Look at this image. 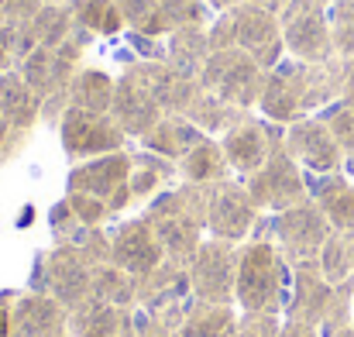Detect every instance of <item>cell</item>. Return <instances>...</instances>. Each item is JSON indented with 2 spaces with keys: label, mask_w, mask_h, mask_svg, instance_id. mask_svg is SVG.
<instances>
[{
  "label": "cell",
  "mask_w": 354,
  "mask_h": 337,
  "mask_svg": "<svg viewBox=\"0 0 354 337\" xmlns=\"http://www.w3.org/2000/svg\"><path fill=\"white\" fill-rule=\"evenodd\" d=\"M334 90H341V76L327 62H303V59H282L275 69L265 73V86L258 97V111L265 120L292 124L299 117H310L324 107Z\"/></svg>",
  "instance_id": "6da1fadb"
},
{
  "label": "cell",
  "mask_w": 354,
  "mask_h": 337,
  "mask_svg": "<svg viewBox=\"0 0 354 337\" xmlns=\"http://www.w3.org/2000/svg\"><path fill=\"white\" fill-rule=\"evenodd\" d=\"M141 217L151 224L155 237L162 241L165 258L189 265V258L196 255V248L207 234V186L179 179L176 186H169L155 200H148Z\"/></svg>",
  "instance_id": "7a4b0ae2"
},
{
  "label": "cell",
  "mask_w": 354,
  "mask_h": 337,
  "mask_svg": "<svg viewBox=\"0 0 354 337\" xmlns=\"http://www.w3.org/2000/svg\"><path fill=\"white\" fill-rule=\"evenodd\" d=\"M292 265L272 241H244L237 255L234 303L241 313H272L282 317L289 303Z\"/></svg>",
  "instance_id": "3957f363"
},
{
  "label": "cell",
  "mask_w": 354,
  "mask_h": 337,
  "mask_svg": "<svg viewBox=\"0 0 354 337\" xmlns=\"http://www.w3.org/2000/svg\"><path fill=\"white\" fill-rule=\"evenodd\" d=\"M93 268H97V262H93L83 248H76V244H55V248L35 255V268H31V279H28V293L55 296V300L73 313L76 307H83V303L90 300Z\"/></svg>",
  "instance_id": "277c9868"
},
{
  "label": "cell",
  "mask_w": 354,
  "mask_h": 337,
  "mask_svg": "<svg viewBox=\"0 0 354 337\" xmlns=\"http://www.w3.org/2000/svg\"><path fill=\"white\" fill-rule=\"evenodd\" d=\"M244 190L261 214H282V210L310 200L306 169L286 152V141L272 148V155L265 158V165L258 172L244 176Z\"/></svg>",
  "instance_id": "5b68a950"
},
{
  "label": "cell",
  "mask_w": 354,
  "mask_h": 337,
  "mask_svg": "<svg viewBox=\"0 0 354 337\" xmlns=\"http://www.w3.org/2000/svg\"><path fill=\"white\" fill-rule=\"evenodd\" d=\"M193 307V286H189V265L165 258L155 272L138 279V310L151 320L179 331L186 313Z\"/></svg>",
  "instance_id": "8992f818"
},
{
  "label": "cell",
  "mask_w": 354,
  "mask_h": 337,
  "mask_svg": "<svg viewBox=\"0 0 354 337\" xmlns=\"http://www.w3.org/2000/svg\"><path fill=\"white\" fill-rule=\"evenodd\" d=\"M200 86L241 111H251V107H258V97L265 86V69L241 48H221V52H210V59L200 73Z\"/></svg>",
  "instance_id": "52a82bcc"
},
{
  "label": "cell",
  "mask_w": 354,
  "mask_h": 337,
  "mask_svg": "<svg viewBox=\"0 0 354 337\" xmlns=\"http://www.w3.org/2000/svg\"><path fill=\"white\" fill-rule=\"evenodd\" d=\"M330 234H334V227H330V221L324 217V210L313 200L268 217V237H272V244L282 251V258L289 265L317 262Z\"/></svg>",
  "instance_id": "ba28073f"
},
{
  "label": "cell",
  "mask_w": 354,
  "mask_h": 337,
  "mask_svg": "<svg viewBox=\"0 0 354 337\" xmlns=\"http://www.w3.org/2000/svg\"><path fill=\"white\" fill-rule=\"evenodd\" d=\"M279 28L286 52L303 62H327L334 55L327 0H289L279 10Z\"/></svg>",
  "instance_id": "9c48e42d"
},
{
  "label": "cell",
  "mask_w": 354,
  "mask_h": 337,
  "mask_svg": "<svg viewBox=\"0 0 354 337\" xmlns=\"http://www.w3.org/2000/svg\"><path fill=\"white\" fill-rule=\"evenodd\" d=\"M237 255H241V244H234V241H221V237H203L200 241L196 255L189 258L193 300L217 303V307H234Z\"/></svg>",
  "instance_id": "30bf717a"
},
{
  "label": "cell",
  "mask_w": 354,
  "mask_h": 337,
  "mask_svg": "<svg viewBox=\"0 0 354 337\" xmlns=\"http://www.w3.org/2000/svg\"><path fill=\"white\" fill-rule=\"evenodd\" d=\"M66 190L73 193H90L100 197L111 214H124L134 197H131V152H111L100 158H86V162H73L69 176H66Z\"/></svg>",
  "instance_id": "8fae6325"
},
{
  "label": "cell",
  "mask_w": 354,
  "mask_h": 337,
  "mask_svg": "<svg viewBox=\"0 0 354 337\" xmlns=\"http://www.w3.org/2000/svg\"><path fill=\"white\" fill-rule=\"evenodd\" d=\"M55 131H59L62 152L73 162H86V158L111 155V152H124L127 141H131L111 113H93L83 111V107H69L62 113Z\"/></svg>",
  "instance_id": "7c38bea8"
},
{
  "label": "cell",
  "mask_w": 354,
  "mask_h": 337,
  "mask_svg": "<svg viewBox=\"0 0 354 337\" xmlns=\"http://www.w3.org/2000/svg\"><path fill=\"white\" fill-rule=\"evenodd\" d=\"M258 207L251 203L244 179H224V183H210L207 186V234L221 237V241H248L251 227L258 221Z\"/></svg>",
  "instance_id": "4fadbf2b"
},
{
  "label": "cell",
  "mask_w": 354,
  "mask_h": 337,
  "mask_svg": "<svg viewBox=\"0 0 354 337\" xmlns=\"http://www.w3.org/2000/svg\"><path fill=\"white\" fill-rule=\"evenodd\" d=\"M217 141L224 148V158H227L231 172L244 179V176H251V172H258L265 165V158L272 155L275 145L286 141V124H275V120L248 113L237 127H231Z\"/></svg>",
  "instance_id": "5bb4252c"
},
{
  "label": "cell",
  "mask_w": 354,
  "mask_h": 337,
  "mask_svg": "<svg viewBox=\"0 0 354 337\" xmlns=\"http://www.w3.org/2000/svg\"><path fill=\"white\" fill-rule=\"evenodd\" d=\"M231 17H234V45L241 52H248L265 73L275 69L286 59V42H282L279 14L244 0V3H237L231 10Z\"/></svg>",
  "instance_id": "9a60e30c"
},
{
  "label": "cell",
  "mask_w": 354,
  "mask_h": 337,
  "mask_svg": "<svg viewBox=\"0 0 354 337\" xmlns=\"http://www.w3.org/2000/svg\"><path fill=\"white\" fill-rule=\"evenodd\" d=\"M111 117L120 124V131L134 141H141L162 117L165 111L158 107L155 93L148 90V83L138 76V69L127 62L120 69L118 83H114V104H111Z\"/></svg>",
  "instance_id": "2e32d148"
},
{
  "label": "cell",
  "mask_w": 354,
  "mask_h": 337,
  "mask_svg": "<svg viewBox=\"0 0 354 337\" xmlns=\"http://www.w3.org/2000/svg\"><path fill=\"white\" fill-rule=\"evenodd\" d=\"M111 230V262L124 268L134 279H145L148 272H155L165 262V248L155 237L151 224L145 217H131L120 224L107 227Z\"/></svg>",
  "instance_id": "e0dca14e"
},
{
  "label": "cell",
  "mask_w": 354,
  "mask_h": 337,
  "mask_svg": "<svg viewBox=\"0 0 354 337\" xmlns=\"http://www.w3.org/2000/svg\"><path fill=\"white\" fill-rule=\"evenodd\" d=\"M286 152L306 172H337L341 169V145L334 141L330 127L320 117H299L286 124Z\"/></svg>",
  "instance_id": "ac0fdd59"
},
{
  "label": "cell",
  "mask_w": 354,
  "mask_h": 337,
  "mask_svg": "<svg viewBox=\"0 0 354 337\" xmlns=\"http://www.w3.org/2000/svg\"><path fill=\"white\" fill-rule=\"evenodd\" d=\"M330 300H334V286L324 279L320 265L299 262L292 265V286H289V303H286L282 320H303V324L320 327L330 310Z\"/></svg>",
  "instance_id": "d6986e66"
},
{
  "label": "cell",
  "mask_w": 354,
  "mask_h": 337,
  "mask_svg": "<svg viewBox=\"0 0 354 337\" xmlns=\"http://www.w3.org/2000/svg\"><path fill=\"white\" fill-rule=\"evenodd\" d=\"M10 337H69V310L45 293H21L10 307Z\"/></svg>",
  "instance_id": "ffe728a7"
},
{
  "label": "cell",
  "mask_w": 354,
  "mask_h": 337,
  "mask_svg": "<svg viewBox=\"0 0 354 337\" xmlns=\"http://www.w3.org/2000/svg\"><path fill=\"white\" fill-rule=\"evenodd\" d=\"M310 200L324 210V217L337 234L354 237V183L337 172H306Z\"/></svg>",
  "instance_id": "44dd1931"
},
{
  "label": "cell",
  "mask_w": 354,
  "mask_h": 337,
  "mask_svg": "<svg viewBox=\"0 0 354 337\" xmlns=\"http://www.w3.org/2000/svg\"><path fill=\"white\" fill-rule=\"evenodd\" d=\"M131 66L148 83V90L155 93V100L165 111V117H183L186 107L193 104L196 90H200V80H186L176 69H169L165 62H141V59H134Z\"/></svg>",
  "instance_id": "7402d4cb"
},
{
  "label": "cell",
  "mask_w": 354,
  "mask_h": 337,
  "mask_svg": "<svg viewBox=\"0 0 354 337\" xmlns=\"http://www.w3.org/2000/svg\"><path fill=\"white\" fill-rule=\"evenodd\" d=\"M69 337H134V310L86 300L69 313Z\"/></svg>",
  "instance_id": "603a6c76"
},
{
  "label": "cell",
  "mask_w": 354,
  "mask_h": 337,
  "mask_svg": "<svg viewBox=\"0 0 354 337\" xmlns=\"http://www.w3.org/2000/svg\"><path fill=\"white\" fill-rule=\"evenodd\" d=\"M210 35L207 28H176L165 35V66L186 80H200L210 59Z\"/></svg>",
  "instance_id": "cb8c5ba5"
},
{
  "label": "cell",
  "mask_w": 354,
  "mask_h": 337,
  "mask_svg": "<svg viewBox=\"0 0 354 337\" xmlns=\"http://www.w3.org/2000/svg\"><path fill=\"white\" fill-rule=\"evenodd\" d=\"M176 183H179V165L172 158H162L148 148L131 152V197L134 200L148 203Z\"/></svg>",
  "instance_id": "d4e9b609"
},
{
  "label": "cell",
  "mask_w": 354,
  "mask_h": 337,
  "mask_svg": "<svg viewBox=\"0 0 354 337\" xmlns=\"http://www.w3.org/2000/svg\"><path fill=\"white\" fill-rule=\"evenodd\" d=\"M203 138H207V134H203L193 120H186V117H162L138 145L148 148V152H155V155H162V158L179 162V158H186Z\"/></svg>",
  "instance_id": "484cf974"
},
{
  "label": "cell",
  "mask_w": 354,
  "mask_h": 337,
  "mask_svg": "<svg viewBox=\"0 0 354 337\" xmlns=\"http://www.w3.org/2000/svg\"><path fill=\"white\" fill-rule=\"evenodd\" d=\"M0 113L17 131H31L41 120V100L35 97V90L24 83L17 69H7L0 76Z\"/></svg>",
  "instance_id": "4316f807"
},
{
  "label": "cell",
  "mask_w": 354,
  "mask_h": 337,
  "mask_svg": "<svg viewBox=\"0 0 354 337\" xmlns=\"http://www.w3.org/2000/svg\"><path fill=\"white\" fill-rule=\"evenodd\" d=\"M251 111H241L234 104H227V100H221V97H214V93H207L203 86L196 90V97H193V104L186 107V120H193L207 138H224L231 127H237L244 117Z\"/></svg>",
  "instance_id": "83f0119b"
},
{
  "label": "cell",
  "mask_w": 354,
  "mask_h": 337,
  "mask_svg": "<svg viewBox=\"0 0 354 337\" xmlns=\"http://www.w3.org/2000/svg\"><path fill=\"white\" fill-rule=\"evenodd\" d=\"M179 165V179L183 183H196V186H210V183H224L231 179V165L224 158V148L217 138H203L186 158L176 162Z\"/></svg>",
  "instance_id": "f1b7e54d"
},
{
  "label": "cell",
  "mask_w": 354,
  "mask_h": 337,
  "mask_svg": "<svg viewBox=\"0 0 354 337\" xmlns=\"http://www.w3.org/2000/svg\"><path fill=\"white\" fill-rule=\"evenodd\" d=\"M237 331H241V313L234 307L193 300V307L179 327V337H237Z\"/></svg>",
  "instance_id": "f546056e"
},
{
  "label": "cell",
  "mask_w": 354,
  "mask_h": 337,
  "mask_svg": "<svg viewBox=\"0 0 354 337\" xmlns=\"http://www.w3.org/2000/svg\"><path fill=\"white\" fill-rule=\"evenodd\" d=\"M114 83L118 76L97 69V66H83L69 86V107H83L93 113H111L114 104Z\"/></svg>",
  "instance_id": "4dcf8cb0"
},
{
  "label": "cell",
  "mask_w": 354,
  "mask_h": 337,
  "mask_svg": "<svg viewBox=\"0 0 354 337\" xmlns=\"http://www.w3.org/2000/svg\"><path fill=\"white\" fill-rule=\"evenodd\" d=\"M90 300L138 310V279L127 275L124 268H118L114 262H104V265L93 268V289H90Z\"/></svg>",
  "instance_id": "1f68e13d"
},
{
  "label": "cell",
  "mask_w": 354,
  "mask_h": 337,
  "mask_svg": "<svg viewBox=\"0 0 354 337\" xmlns=\"http://www.w3.org/2000/svg\"><path fill=\"white\" fill-rule=\"evenodd\" d=\"M69 10L73 21L97 38H118L124 31V17L114 0H69Z\"/></svg>",
  "instance_id": "d6a6232c"
},
{
  "label": "cell",
  "mask_w": 354,
  "mask_h": 337,
  "mask_svg": "<svg viewBox=\"0 0 354 337\" xmlns=\"http://www.w3.org/2000/svg\"><path fill=\"white\" fill-rule=\"evenodd\" d=\"M73 31H76V21H73L69 3H45L31 21V35L38 48H59Z\"/></svg>",
  "instance_id": "836d02e7"
},
{
  "label": "cell",
  "mask_w": 354,
  "mask_h": 337,
  "mask_svg": "<svg viewBox=\"0 0 354 337\" xmlns=\"http://www.w3.org/2000/svg\"><path fill=\"white\" fill-rule=\"evenodd\" d=\"M124 17V31H138V35H155L165 38L169 35V21L162 14L158 0H114Z\"/></svg>",
  "instance_id": "e575fe53"
},
{
  "label": "cell",
  "mask_w": 354,
  "mask_h": 337,
  "mask_svg": "<svg viewBox=\"0 0 354 337\" xmlns=\"http://www.w3.org/2000/svg\"><path fill=\"white\" fill-rule=\"evenodd\" d=\"M317 265H320V272H324V279H327L330 286L348 282V275H351V268H354L348 234H337V230H334V234L327 237V244H324V251H320Z\"/></svg>",
  "instance_id": "d590c367"
},
{
  "label": "cell",
  "mask_w": 354,
  "mask_h": 337,
  "mask_svg": "<svg viewBox=\"0 0 354 337\" xmlns=\"http://www.w3.org/2000/svg\"><path fill=\"white\" fill-rule=\"evenodd\" d=\"M162 14L169 21V31L176 28H210V21L217 17V10L207 0H158Z\"/></svg>",
  "instance_id": "8d00e7d4"
},
{
  "label": "cell",
  "mask_w": 354,
  "mask_h": 337,
  "mask_svg": "<svg viewBox=\"0 0 354 337\" xmlns=\"http://www.w3.org/2000/svg\"><path fill=\"white\" fill-rule=\"evenodd\" d=\"M327 21H330V38H334V52L354 59V0H330L327 7Z\"/></svg>",
  "instance_id": "74e56055"
},
{
  "label": "cell",
  "mask_w": 354,
  "mask_h": 337,
  "mask_svg": "<svg viewBox=\"0 0 354 337\" xmlns=\"http://www.w3.org/2000/svg\"><path fill=\"white\" fill-rule=\"evenodd\" d=\"M66 200H69L73 214L80 217V224H83V227H107L111 221H114L111 207H107L100 197H90V193H73V190H66Z\"/></svg>",
  "instance_id": "f35d334b"
},
{
  "label": "cell",
  "mask_w": 354,
  "mask_h": 337,
  "mask_svg": "<svg viewBox=\"0 0 354 337\" xmlns=\"http://www.w3.org/2000/svg\"><path fill=\"white\" fill-rule=\"evenodd\" d=\"M317 117L330 127V134H334V141L341 145V152H351L354 155V111L351 107H344V104L337 100V104L324 107Z\"/></svg>",
  "instance_id": "ab89813d"
},
{
  "label": "cell",
  "mask_w": 354,
  "mask_h": 337,
  "mask_svg": "<svg viewBox=\"0 0 354 337\" xmlns=\"http://www.w3.org/2000/svg\"><path fill=\"white\" fill-rule=\"evenodd\" d=\"M48 227H52V234H55V244H69L83 224H80V217L73 214V207H69V200L62 197L59 203H52V210H48Z\"/></svg>",
  "instance_id": "60d3db41"
},
{
  "label": "cell",
  "mask_w": 354,
  "mask_h": 337,
  "mask_svg": "<svg viewBox=\"0 0 354 337\" xmlns=\"http://www.w3.org/2000/svg\"><path fill=\"white\" fill-rule=\"evenodd\" d=\"M282 317L272 313H241V331L237 337H279Z\"/></svg>",
  "instance_id": "b9f144b4"
},
{
  "label": "cell",
  "mask_w": 354,
  "mask_h": 337,
  "mask_svg": "<svg viewBox=\"0 0 354 337\" xmlns=\"http://www.w3.org/2000/svg\"><path fill=\"white\" fill-rule=\"evenodd\" d=\"M41 7H45V0H0V21L3 24H31Z\"/></svg>",
  "instance_id": "7bdbcfd3"
},
{
  "label": "cell",
  "mask_w": 354,
  "mask_h": 337,
  "mask_svg": "<svg viewBox=\"0 0 354 337\" xmlns=\"http://www.w3.org/2000/svg\"><path fill=\"white\" fill-rule=\"evenodd\" d=\"M127 45L134 48V55H138L141 62H165V38L127 31Z\"/></svg>",
  "instance_id": "ee69618b"
},
{
  "label": "cell",
  "mask_w": 354,
  "mask_h": 337,
  "mask_svg": "<svg viewBox=\"0 0 354 337\" xmlns=\"http://www.w3.org/2000/svg\"><path fill=\"white\" fill-rule=\"evenodd\" d=\"M207 35H210V48H214V52H221V48H237L234 45V17H231V10L217 14V17L210 21Z\"/></svg>",
  "instance_id": "f6af8a7d"
},
{
  "label": "cell",
  "mask_w": 354,
  "mask_h": 337,
  "mask_svg": "<svg viewBox=\"0 0 354 337\" xmlns=\"http://www.w3.org/2000/svg\"><path fill=\"white\" fill-rule=\"evenodd\" d=\"M134 337H179V331H172V327L151 320L148 313L134 310Z\"/></svg>",
  "instance_id": "bcb514c9"
},
{
  "label": "cell",
  "mask_w": 354,
  "mask_h": 337,
  "mask_svg": "<svg viewBox=\"0 0 354 337\" xmlns=\"http://www.w3.org/2000/svg\"><path fill=\"white\" fill-rule=\"evenodd\" d=\"M21 293L17 289H3L0 293V337H10V307Z\"/></svg>",
  "instance_id": "7dc6e473"
},
{
  "label": "cell",
  "mask_w": 354,
  "mask_h": 337,
  "mask_svg": "<svg viewBox=\"0 0 354 337\" xmlns=\"http://www.w3.org/2000/svg\"><path fill=\"white\" fill-rule=\"evenodd\" d=\"M279 337H320V327H313V324H303V320H282Z\"/></svg>",
  "instance_id": "c3c4849f"
},
{
  "label": "cell",
  "mask_w": 354,
  "mask_h": 337,
  "mask_svg": "<svg viewBox=\"0 0 354 337\" xmlns=\"http://www.w3.org/2000/svg\"><path fill=\"white\" fill-rule=\"evenodd\" d=\"M341 104L354 111V66H348L344 76H341Z\"/></svg>",
  "instance_id": "681fc988"
},
{
  "label": "cell",
  "mask_w": 354,
  "mask_h": 337,
  "mask_svg": "<svg viewBox=\"0 0 354 337\" xmlns=\"http://www.w3.org/2000/svg\"><path fill=\"white\" fill-rule=\"evenodd\" d=\"M248 3H258V7H265V10H272V14H279L289 0H248Z\"/></svg>",
  "instance_id": "f907efd6"
},
{
  "label": "cell",
  "mask_w": 354,
  "mask_h": 337,
  "mask_svg": "<svg viewBox=\"0 0 354 337\" xmlns=\"http://www.w3.org/2000/svg\"><path fill=\"white\" fill-rule=\"evenodd\" d=\"M207 3H210L217 14H224V10H234L237 3H244V0H207Z\"/></svg>",
  "instance_id": "816d5d0a"
},
{
  "label": "cell",
  "mask_w": 354,
  "mask_h": 337,
  "mask_svg": "<svg viewBox=\"0 0 354 337\" xmlns=\"http://www.w3.org/2000/svg\"><path fill=\"white\" fill-rule=\"evenodd\" d=\"M7 69H14V59H10V55H7V48L0 45V76H3Z\"/></svg>",
  "instance_id": "f5cc1de1"
},
{
  "label": "cell",
  "mask_w": 354,
  "mask_h": 337,
  "mask_svg": "<svg viewBox=\"0 0 354 337\" xmlns=\"http://www.w3.org/2000/svg\"><path fill=\"white\" fill-rule=\"evenodd\" d=\"M10 131H14V127H10V124L3 120V113H0V145L7 141V134H10Z\"/></svg>",
  "instance_id": "db71d44e"
},
{
  "label": "cell",
  "mask_w": 354,
  "mask_h": 337,
  "mask_svg": "<svg viewBox=\"0 0 354 337\" xmlns=\"http://www.w3.org/2000/svg\"><path fill=\"white\" fill-rule=\"evenodd\" d=\"M334 337H354V327H344V331H337Z\"/></svg>",
  "instance_id": "11a10c76"
},
{
  "label": "cell",
  "mask_w": 354,
  "mask_h": 337,
  "mask_svg": "<svg viewBox=\"0 0 354 337\" xmlns=\"http://www.w3.org/2000/svg\"><path fill=\"white\" fill-rule=\"evenodd\" d=\"M45 3H69V0H45Z\"/></svg>",
  "instance_id": "9f6ffc18"
},
{
  "label": "cell",
  "mask_w": 354,
  "mask_h": 337,
  "mask_svg": "<svg viewBox=\"0 0 354 337\" xmlns=\"http://www.w3.org/2000/svg\"><path fill=\"white\" fill-rule=\"evenodd\" d=\"M351 172H354V158H351Z\"/></svg>",
  "instance_id": "6f0895ef"
}]
</instances>
